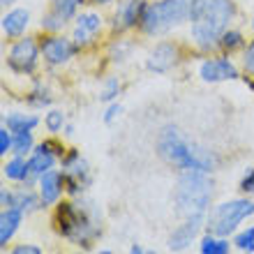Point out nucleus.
<instances>
[{
	"label": "nucleus",
	"instance_id": "f257e3e1",
	"mask_svg": "<svg viewBox=\"0 0 254 254\" xmlns=\"http://www.w3.org/2000/svg\"><path fill=\"white\" fill-rule=\"evenodd\" d=\"M236 19L234 0H192L190 7V37L201 51L220 47V37Z\"/></svg>",
	"mask_w": 254,
	"mask_h": 254
},
{
	"label": "nucleus",
	"instance_id": "f03ea898",
	"mask_svg": "<svg viewBox=\"0 0 254 254\" xmlns=\"http://www.w3.org/2000/svg\"><path fill=\"white\" fill-rule=\"evenodd\" d=\"M157 153L167 164L181 169V171H206L213 174L220 157L210 148L201 146L196 141H190L185 134L174 125H167L157 136Z\"/></svg>",
	"mask_w": 254,
	"mask_h": 254
},
{
	"label": "nucleus",
	"instance_id": "7ed1b4c3",
	"mask_svg": "<svg viewBox=\"0 0 254 254\" xmlns=\"http://www.w3.org/2000/svg\"><path fill=\"white\" fill-rule=\"evenodd\" d=\"M56 231L65 238L69 245L90 250L93 243L100 238L102 224L100 213L93 201H61L54 213Z\"/></svg>",
	"mask_w": 254,
	"mask_h": 254
},
{
	"label": "nucleus",
	"instance_id": "20e7f679",
	"mask_svg": "<svg viewBox=\"0 0 254 254\" xmlns=\"http://www.w3.org/2000/svg\"><path fill=\"white\" fill-rule=\"evenodd\" d=\"M215 185L206 171H181L174 188L176 213L181 217H208Z\"/></svg>",
	"mask_w": 254,
	"mask_h": 254
},
{
	"label": "nucleus",
	"instance_id": "39448f33",
	"mask_svg": "<svg viewBox=\"0 0 254 254\" xmlns=\"http://www.w3.org/2000/svg\"><path fill=\"white\" fill-rule=\"evenodd\" d=\"M190 7H192V0H155V2H148L139 28L150 37L167 35L169 30L190 21Z\"/></svg>",
	"mask_w": 254,
	"mask_h": 254
},
{
	"label": "nucleus",
	"instance_id": "423d86ee",
	"mask_svg": "<svg viewBox=\"0 0 254 254\" xmlns=\"http://www.w3.org/2000/svg\"><path fill=\"white\" fill-rule=\"evenodd\" d=\"M250 217H254V199H250V196L229 199V201H222V203L213 206V210L206 217V229L215 236L229 238Z\"/></svg>",
	"mask_w": 254,
	"mask_h": 254
},
{
	"label": "nucleus",
	"instance_id": "0eeeda50",
	"mask_svg": "<svg viewBox=\"0 0 254 254\" xmlns=\"http://www.w3.org/2000/svg\"><path fill=\"white\" fill-rule=\"evenodd\" d=\"M40 56H42V49L33 37H21L19 42H14L9 54H7V67L14 74L28 76V74H33L37 69Z\"/></svg>",
	"mask_w": 254,
	"mask_h": 254
},
{
	"label": "nucleus",
	"instance_id": "6e6552de",
	"mask_svg": "<svg viewBox=\"0 0 254 254\" xmlns=\"http://www.w3.org/2000/svg\"><path fill=\"white\" fill-rule=\"evenodd\" d=\"M63 174H65V190L69 196H79L90 185V169L88 162L81 157L79 150H67L61 157Z\"/></svg>",
	"mask_w": 254,
	"mask_h": 254
},
{
	"label": "nucleus",
	"instance_id": "1a4fd4ad",
	"mask_svg": "<svg viewBox=\"0 0 254 254\" xmlns=\"http://www.w3.org/2000/svg\"><path fill=\"white\" fill-rule=\"evenodd\" d=\"M40 49H42V58H44L47 65L61 67V65L72 61L79 47L74 44V40H67L63 35H49V37L42 40Z\"/></svg>",
	"mask_w": 254,
	"mask_h": 254
},
{
	"label": "nucleus",
	"instance_id": "9d476101",
	"mask_svg": "<svg viewBox=\"0 0 254 254\" xmlns=\"http://www.w3.org/2000/svg\"><path fill=\"white\" fill-rule=\"evenodd\" d=\"M63 155H65L63 146H58V143H54V141H42V143H37L35 150L30 153V157H28L30 176L37 181L40 176H44L47 171H51V169L56 167V162L61 160Z\"/></svg>",
	"mask_w": 254,
	"mask_h": 254
},
{
	"label": "nucleus",
	"instance_id": "9b49d317",
	"mask_svg": "<svg viewBox=\"0 0 254 254\" xmlns=\"http://www.w3.org/2000/svg\"><path fill=\"white\" fill-rule=\"evenodd\" d=\"M199 76L206 83H220V81H234L238 79V67L231 58L222 56V58H206L199 65Z\"/></svg>",
	"mask_w": 254,
	"mask_h": 254
},
{
	"label": "nucleus",
	"instance_id": "f8f14e48",
	"mask_svg": "<svg viewBox=\"0 0 254 254\" xmlns=\"http://www.w3.org/2000/svg\"><path fill=\"white\" fill-rule=\"evenodd\" d=\"M146 5H148L146 0H121L114 12L111 28H114L116 33H125V30L136 28L141 23V16H143Z\"/></svg>",
	"mask_w": 254,
	"mask_h": 254
},
{
	"label": "nucleus",
	"instance_id": "ddd939ff",
	"mask_svg": "<svg viewBox=\"0 0 254 254\" xmlns=\"http://www.w3.org/2000/svg\"><path fill=\"white\" fill-rule=\"evenodd\" d=\"M203 227H206V217H185V222L178 224L169 236V250L171 252H185L199 238Z\"/></svg>",
	"mask_w": 254,
	"mask_h": 254
},
{
	"label": "nucleus",
	"instance_id": "4468645a",
	"mask_svg": "<svg viewBox=\"0 0 254 254\" xmlns=\"http://www.w3.org/2000/svg\"><path fill=\"white\" fill-rule=\"evenodd\" d=\"M37 192L42 196V203L44 206H58L63 199L65 190V174L58 171V169H51L44 176L37 178Z\"/></svg>",
	"mask_w": 254,
	"mask_h": 254
},
{
	"label": "nucleus",
	"instance_id": "2eb2a0df",
	"mask_svg": "<svg viewBox=\"0 0 254 254\" xmlns=\"http://www.w3.org/2000/svg\"><path fill=\"white\" fill-rule=\"evenodd\" d=\"M74 21H76V23H74L72 40L76 47H88V44L102 33V28H104V19H102L97 12H83Z\"/></svg>",
	"mask_w": 254,
	"mask_h": 254
},
{
	"label": "nucleus",
	"instance_id": "dca6fc26",
	"mask_svg": "<svg viewBox=\"0 0 254 254\" xmlns=\"http://www.w3.org/2000/svg\"><path fill=\"white\" fill-rule=\"evenodd\" d=\"M176 61H178V49H176V44H171V42H160V44L148 54L146 67L155 74H164L176 65Z\"/></svg>",
	"mask_w": 254,
	"mask_h": 254
},
{
	"label": "nucleus",
	"instance_id": "f3484780",
	"mask_svg": "<svg viewBox=\"0 0 254 254\" xmlns=\"http://www.w3.org/2000/svg\"><path fill=\"white\" fill-rule=\"evenodd\" d=\"M30 26V12L23 9V7H16V9H9V12L2 16V35L5 37H21V35L28 30Z\"/></svg>",
	"mask_w": 254,
	"mask_h": 254
},
{
	"label": "nucleus",
	"instance_id": "a211bd4d",
	"mask_svg": "<svg viewBox=\"0 0 254 254\" xmlns=\"http://www.w3.org/2000/svg\"><path fill=\"white\" fill-rule=\"evenodd\" d=\"M23 210L21 208H2V213H0V245L5 248L7 243L14 238V234L19 231L21 222H23Z\"/></svg>",
	"mask_w": 254,
	"mask_h": 254
},
{
	"label": "nucleus",
	"instance_id": "6ab92c4d",
	"mask_svg": "<svg viewBox=\"0 0 254 254\" xmlns=\"http://www.w3.org/2000/svg\"><path fill=\"white\" fill-rule=\"evenodd\" d=\"M2 125L14 134L33 132L35 127L40 125V118L35 114H26V111H9V114H5V118H2Z\"/></svg>",
	"mask_w": 254,
	"mask_h": 254
},
{
	"label": "nucleus",
	"instance_id": "aec40b11",
	"mask_svg": "<svg viewBox=\"0 0 254 254\" xmlns=\"http://www.w3.org/2000/svg\"><path fill=\"white\" fill-rule=\"evenodd\" d=\"M2 176L12 183L33 181V176H30V164H28V160L21 157V155H14V157H9V160L2 164Z\"/></svg>",
	"mask_w": 254,
	"mask_h": 254
},
{
	"label": "nucleus",
	"instance_id": "412c9836",
	"mask_svg": "<svg viewBox=\"0 0 254 254\" xmlns=\"http://www.w3.org/2000/svg\"><path fill=\"white\" fill-rule=\"evenodd\" d=\"M14 208H21L26 215H30V213H37L40 208H44V203H42L40 192L30 190L26 183V188L14 190Z\"/></svg>",
	"mask_w": 254,
	"mask_h": 254
},
{
	"label": "nucleus",
	"instance_id": "4be33fe9",
	"mask_svg": "<svg viewBox=\"0 0 254 254\" xmlns=\"http://www.w3.org/2000/svg\"><path fill=\"white\" fill-rule=\"evenodd\" d=\"M231 245L229 238L224 236H215L208 231L206 236H201L199 241V254H231Z\"/></svg>",
	"mask_w": 254,
	"mask_h": 254
},
{
	"label": "nucleus",
	"instance_id": "5701e85b",
	"mask_svg": "<svg viewBox=\"0 0 254 254\" xmlns=\"http://www.w3.org/2000/svg\"><path fill=\"white\" fill-rule=\"evenodd\" d=\"M81 5H83V0H51V12L58 14L63 21H72L76 19Z\"/></svg>",
	"mask_w": 254,
	"mask_h": 254
},
{
	"label": "nucleus",
	"instance_id": "b1692460",
	"mask_svg": "<svg viewBox=\"0 0 254 254\" xmlns=\"http://www.w3.org/2000/svg\"><path fill=\"white\" fill-rule=\"evenodd\" d=\"M35 139H33V132H19L14 134V146H12V155H21V157H26L35 150Z\"/></svg>",
	"mask_w": 254,
	"mask_h": 254
},
{
	"label": "nucleus",
	"instance_id": "393cba45",
	"mask_svg": "<svg viewBox=\"0 0 254 254\" xmlns=\"http://www.w3.org/2000/svg\"><path fill=\"white\" fill-rule=\"evenodd\" d=\"M245 47V37H243L241 30H234V28H229L227 33L220 37V49H224L227 54H234L238 49Z\"/></svg>",
	"mask_w": 254,
	"mask_h": 254
},
{
	"label": "nucleus",
	"instance_id": "a878e982",
	"mask_svg": "<svg viewBox=\"0 0 254 254\" xmlns=\"http://www.w3.org/2000/svg\"><path fill=\"white\" fill-rule=\"evenodd\" d=\"M234 248H238L245 254H254V224L241 229V231L234 236Z\"/></svg>",
	"mask_w": 254,
	"mask_h": 254
},
{
	"label": "nucleus",
	"instance_id": "bb28decb",
	"mask_svg": "<svg viewBox=\"0 0 254 254\" xmlns=\"http://www.w3.org/2000/svg\"><path fill=\"white\" fill-rule=\"evenodd\" d=\"M44 127H47V132L51 134H61L65 129V114L58 111V109H51L47 116H44Z\"/></svg>",
	"mask_w": 254,
	"mask_h": 254
},
{
	"label": "nucleus",
	"instance_id": "cd10ccee",
	"mask_svg": "<svg viewBox=\"0 0 254 254\" xmlns=\"http://www.w3.org/2000/svg\"><path fill=\"white\" fill-rule=\"evenodd\" d=\"M28 104H30V107H35V109L49 107V104H51V93H49V88L42 86V83H37V88L28 95Z\"/></svg>",
	"mask_w": 254,
	"mask_h": 254
},
{
	"label": "nucleus",
	"instance_id": "c85d7f7f",
	"mask_svg": "<svg viewBox=\"0 0 254 254\" xmlns=\"http://www.w3.org/2000/svg\"><path fill=\"white\" fill-rule=\"evenodd\" d=\"M65 23L67 21H63L58 14H54L51 9H49L44 16H42V30H47V33H51V35H58L65 28Z\"/></svg>",
	"mask_w": 254,
	"mask_h": 254
},
{
	"label": "nucleus",
	"instance_id": "c756f323",
	"mask_svg": "<svg viewBox=\"0 0 254 254\" xmlns=\"http://www.w3.org/2000/svg\"><path fill=\"white\" fill-rule=\"evenodd\" d=\"M118 93H121V81L116 79V76H109V79L104 81V88H102V93H100V100L102 102H114Z\"/></svg>",
	"mask_w": 254,
	"mask_h": 254
},
{
	"label": "nucleus",
	"instance_id": "7c9ffc66",
	"mask_svg": "<svg viewBox=\"0 0 254 254\" xmlns=\"http://www.w3.org/2000/svg\"><path fill=\"white\" fill-rule=\"evenodd\" d=\"M132 51V44L129 42H123L118 40L116 44H111V61L114 63H123L127 58V54Z\"/></svg>",
	"mask_w": 254,
	"mask_h": 254
},
{
	"label": "nucleus",
	"instance_id": "2f4dec72",
	"mask_svg": "<svg viewBox=\"0 0 254 254\" xmlns=\"http://www.w3.org/2000/svg\"><path fill=\"white\" fill-rule=\"evenodd\" d=\"M12 146H14V132H9L5 125L0 127V155L7 157L12 153Z\"/></svg>",
	"mask_w": 254,
	"mask_h": 254
},
{
	"label": "nucleus",
	"instance_id": "473e14b6",
	"mask_svg": "<svg viewBox=\"0 0 254 254\" xmlns=\"http://www.w3.org/2000/svg\"><path fill=\"white\" fill-rule=\"evenodd\" d=\"M238 188H241L243 194H248V196H254V167H250L245 174H243L241 183H238Z\"/></svg>",
	"mask_w": 254,
	"mask_h": 254
},
{
	"label": "nucleus",
	"instance_id": "72a5a7b5",
	"mask_svg": "<svg viewBox=\"0 0 254 254\" xmlns=\"http://www.w3.org/2000/svg\"><path fill=\"white\" fill-rule=\"evenodd\" d=\"M243 67H245V72L254 79V42H250L248 49H245V54H243Z\"/></svg>",
	"mask_w": 254,
	"mask_h": 254
},
{
	"label": "nucleus",
	"instance_id": "f704fd0d",
	"mask_svg": "<svg viewBox=\"0 0 254 254\" xmlns=\"http://www.w3.org/2000/svg\"><path fill=\"white\" fill-rule=\"evenodd\" d=\"M121 114H123V107L118 104V102H114V104H109L107 111H104V123H107V125H111V123H114Z\"/></svg>",
	"mask_w": 254,
	"mask_h": 254
},
{
	"label": "nucleus",
	"instance_id": "c9c22d12",
	"mask_svg": "<svg viewBox=\"0 0 254 254\" xmlns=\"http://www.w3.org/2000/svg\"><path fill=\"white\" fill-rule=\"evenodd\" d=\"M9 254H44V250L33 245V243H23V245H16Z\"/></svg>",
	"mask_w": 254,
	"mask_h": 254
},
{
	"label": "nucleus",
	"instance_id": "e433bc0d",
	"mask_svg": "<svg viewBox=\"0 0 254 254\" xmlns=\"http://www.w3.org/2000/svg\"><path fill=\"white\" fill-rule=\"evenodd\" d=\"M0 201H2V208H12L14 206V190L2 188V192H0Z\"/></svg>",
	"mask_w": 254,
	"mask_h": 254
},
{
	"label": "nucleus",
	"instance_id": "4c0bfd02",
	"mask_svg": "<svg viewBox=\"0 0 254 254\" xmlns=\"http://www.w3.org/2000/svg\"><path fill=\"white\" fill-rule=\"evenodd\" d=\"M129 254H157V252H155V250L143 248V245H139V243H134L132 248H129Z\"/></svg>",
	"mask_w": 254,
	"mask_h": 254
},
{
	"label": "nucleus",
	"instance_id": "58836bf2",
	"mask_svg": "<svg viewBox=\"0 0 254 254\" xmlns=\"http://www.w3.org/2000/svg\"><path fill=\"white\" fill-rule=\"evenodd\" d=\"M93 5H109V2H114V0H90Z\"/></svg>",
	"mask_w": 254,
	"mask_h": 254
},
{
	"label": "nucleus",
	"instance_id": "ea45409f",
	"mask_svg": "<svg viewBox=\"0 0 254 254\" xmlns=\"http://www.w3.org/2000/svg\"><path fill=\"white\" fill-rule=\"evenodd\" d=\"M97 254H114V252H111V250H100Z\"/></svg>",
	"mask_w": 254,
	"mask_h": 254
},
{
	"label": "nucleus",
	"instance_id": "a19ab883",
	"mask_svg": "<svg viewBox=\"0 0 254 254\" xmlns=\"http://www.w3.org/2000/svg\"><path fill=\"white\" fill-rule=\"evenodd\" d=\"M252 33H254V19H252Z\"/></svg>",
	"mask_w": 254,
	"mask_h": 254
}]
</instances>
